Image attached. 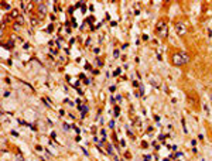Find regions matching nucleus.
Here are the masks:
<instances>
[{
  "instance_id": "nucleus-15",
  "label": "nucleus",
  "mask_w": 212,
  "mask_h": 161,
  "mask_svg": "<svg viewBox=\"0 0 212 161\" xmlns=\"http://www.w3.org/2000/svg\"><path fill=\"white\" fill-rule=\"evenodd\" d=\"M85 68H86V69H92V66L89 65V64H86V65H85Z\"/></svg>"
},
{
  "instance_id": "nucleus-10",
  "label": "nucleus",
  "mask_w": 212,
  "mask_h": 161,
  "mask_svg": "<svg viewBox=\"0 0 212 161\" xmlns=\"http://www.w3.org/2000/svg\"><path fill=\"white\" fill-rule=\"evenodd\" d=\"M17 20H18V24H20V26H21L23 23H24V20H23V17H18Z\"/></svg>"
},
{
  "instance_id": "nucleus-2",
  "label": "nucleus",
  "mask_w": 212,
  "mask_h": 161,
  "mask_svg": "<svg viewBox=\"0 0 212 161\" xmlns=\"http://www.w3.org/2000/svg\"><path fill=\"white\" fill-rule=\"evenodd\" d=\"M156 33H157V36L163 37V38H165L168 36V26L165 23V20L160 18L157 21V24H156Z\"/></svg>"
},
{
  "instance_id": "nucleus-17",
  "label": "nucleus",
  "mask_w": 212,
  "mask_h": 161,
  "mask_svg": "<svg viewBox=\"0 0 212 161\" xmlns=\"http://www.w3.org/2000/svg\"><path fill=\"white\" fill-rule=\"evenodd\" d=\"M211 100H212V95H211Z\"/></svg>"
},
{
  "instance_id": "nucleus-14",
  "label": "nucleus",
  "mask_w": 212,
  "mask_h": 161,
  "mask_svg": "<svg viewBox=\"0 0 212 161\" xmlns=\"http://www.w3.org/2000/svg\"><path fill=\"white\" fill-rule=\"evenodd\" d=\"M9 95H10V93H9L7 91H4V92H3V96H4V98H6V96H9Z\"/></svg>"
},
{
  "instance_id": "nucleus-9",
  "label": "nucleus",
  "mask_w": 212,
  "mask_h": 161,
  "mask_svg": "<svg viewBox=\"0 0 212 161\" xmlns=\"http://www.w3.org/2000/svg\"><path fill=\"white\" fill-rule=\"evenodd\" d=\"M20 28H21V26H20L18 23H16V24H14V30H16V31H18Z\"/></svg>"
},
{
  "instance_id": "nucleus-1",
  "label": "nucleus",
  "mask_w": 212,
  "mask_h": 161,
  "mask_svg": "<svg viewBox=\"0 0 212 161\" xmlns=\"http://www.w3.org/2000/svg\"><path fill=\"white\" fill-rule=\"evenodd\" d=\"M172 64L176 66H181L184 64H188L190 62V55L187 52H177V54L172 55Z\"/></svg>"
},
{
  "instance_id": "nucleus-12",
  "label": "nucleus",
  "mask_w": 212,
  "mask_h": 161,
  "mask_svg": "<svg viewBox=\"0 0 212 161\" xmlns=\"http://www.w3.org/2000/svg\"><path fill=\"white\" fill-rule=\"evenodd\" d=\"M120 71H122V69H120V68H117V69H116V71H115V75H119V73H120Z\"/></svg>"
},
{
  "instance_id": "nucleus-8",
  "label": "nucleus",
  "mask_w": 212,
  "mask_h": 161,
  "mask_svg": "<svg viewBox=\"0 0 212 161\" xmlns=\"http://www.w3.org/2000/svg\"><path fill=\"white\" fill-rule=\"evenodd\" d=\"M38 11H40V13H43V14H45V11H47V7H45V4L41 3L40 6H38Z\"/></svg>"
},
{
  "instance_id": "nucleus-11",
  "label": "nucleus",
  "mask_w": 212,
  "mask_h": 161,
  "mask_svg": "<svg viewBox=\"0 0 212 161\" xmlns=\"http://www.w3.org/2000/svg\"><path fill=\"white\" fill-rule=\"evenodd\" d=\"M115 114H116V116H119V106L115 107Z\"/></svg>"
},
{
  "instance_id": "nucleus-16",
  "label": "nucleus",
  "mask_w": 212,
  "mask_h": 161,
  "mask_svg": "<svg viewBox=\"0 0 212 161\" xmlns=\"http://www.w3.org/2000/svg\"><path fill=\"white\" fill-rule=\"evenodd\" d=\"M17 161H23V157H21V155H18V157H17Z\"/></svg>"
},
{
  "instance_id": "nucleus-5",
  "label": "nucleus",
  "mask_w": 212,
  "mask_h": 161,
  "mask_svg": "<svg viewBox=\"0 0 212 161\" xmlns=\"http://www.w3.org/2000/svg\"><path fill=\"white\" fill-rule=\"evenodd\" d=\"M9 18H18V10L17 9H13V10L9 13Z\"/></svg>"
},
{
  "instance_id": "nucleus-7",
  "label": "nucleus",
  "mask_w": 212,
  "mask_h": 161,
  "mask_svg": "<svg viewBox=\"0 0 212 161\" xmlns=\"http://www.w3.org/2000/svg\"><path fill=\"white\" fill-rule=\"evenodd\" d=\"M38 23H40V20H38L37 17H31V18H30V24H31L33 27L38 26Z\"/></svg>"
},
{
  "instance_id": "nucleus-3",
  "label": "nucleus",
  "mask_w": 212,
  "mask_h": 161,
  "mask_svg": "<svg viewBox=\"0 0 212 161\" xmlns=\"http://www.w3.org/2000/svg\"><path fill=\"white\" fill-rule=\"evenodd\" d=\"M187 100H188V103H190V105H192V106L198 105V98L194 95V93H190V95H188V98H187Z\"/></svg>"
},
{
  "instance_id": "nucleus-6",
  "label": "nucleus",
  "mask_w": 212,
  "mask_h": 161,
  "mask_svg": "<svg viewBox=\"0 0 212 161\" xmlns=\"http://www.w3.org/2000/svg\"><path fill=\"white\" fill-rule=\"evenodd\" d=\"M14 40H16V37L13 36V37L10 38V40L7 41V44H6V47H7V48H13V47H14Z\"/></svg>"
},
{
  "instance_id": "nucleus-4",
  "label": "nucleus",
  "mask_w": 212,
  "mask_h": 161,
  "mask_svg": "<svg viewBox=\"0 0 212 161\" xmlns=\"http://www.w3.org/2000/svg\"><path fill=\"white\" fill-rule=\"evenodd\" d=\"M176 30H177V33L181 34V36L185 33V27H184L183 23H177V24H176Z\"/></svg>"
},
{
  "instance_id": "nucleus-13",
  "label": "nucleus",
  "mask_w": 212,
  "mask_h": 161,
  "mask_svg": "<svg viewBox=\"0 0 212 161\" xmlns=\"http://www.w3.org/2000/svg\"><path fill=\"white\" fill-rule=\"evenodd\" d=\"M143 40L147 41V40H149V36H147V34H144V36H143Z\"/></svg>"
}]
</instances>
